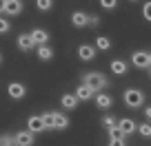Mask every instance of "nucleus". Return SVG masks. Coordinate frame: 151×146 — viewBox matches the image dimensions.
<instances>
[{
	"mask_svg": "<svg viewBox=\"0 0 151 146\" xmlns=\"http://www.w3.org/2000/svg\"><path fill=\"white\" fill-rule=\"evenodd\" d=\"M82 84H87L89 89H93L96 93H98V91H102V89L109 86V80H107L104 73H100V71H89V73L82 75Z\"/></svg>",
	"mask_w": 151,
	"mask_h": 146,
	"instance_id": "f257e3e1",
	"label": "nucleus"
},
{
	"mask_svg": "<svg viewBox=\"0 0 151 146\" xmlns=\"http://www.w3.org/2000/svg\"><path fill=\"white\" fill-rule=\"evenodd\" d=\"M124 104H127L129 108H140L142 104H145V93H142L140 89H127L122 95Z\"/></svg>",
	"mask_w": 151,
	"mask_h": 146,
	"instance_id": "f03ea898",
	"label": "nucleus"
},
{
	"mask_svg": "<svg viewBox=\"0 0 151 146\" xmlns=\"http://www.w3.org/2000/svg\"><path fill=\"white\" fill-rule=\"evenodd\" d=\"M131 64L136 66V69H149L151 66V56H149V51H133L131 53Z\"/></svg>",
	"mask_w": 151,
	"mask_h": 146,
	"instance_id": "7ed1b4c3",
	"label": "nucleus"
},
{
	"mask_svg": "<svg viewBox=\"0 0 151 146\" xmlns=\"http://www.w3.org/2000/svg\"><path fill=\"white\" fill-rule=\"evenodd\" d=\"M29 38H31L33 47H40V44H47V42H49V31H47V29H40V27H36V29H31Z\"/></svg>",
	"mask_w": 151,
	"mask_h": 146,
	"instance_id": "20e7f679",
	"label": "nucleus"
},
{
	"mask_svg": "<svg viewBox=\"0 0 151 146\" xmlns=\"http://www.w3.org/2000/svg\"><path fill=\"white\" fill-rule=\"evenodd\" d=\"M22 9H24V2H22V0H5L2 14H7V16H18V14H22Z\"/></svg>",
	"mask_w": 151,
	"mask_h": 146,
	"instance_id": "39448f33",
	"label": "nucleus"
},
{
	"mask_svg": "<svg viewBox=\"0 0 151 146\" xmlns=\"http://www.w3.org/2000/svg\"><path fill=\"white\" fill-rule=\"evenodd\" d=\"M7 95H9L11 100H22L24 95H27V89H24V84H20V82H9Z\"/></svg>",
	"mask_w": 151,
	"mask_h": 146,
	"instance_id": "423d86ee",
	"label": "nucleus"
},
{
	"mask_svg": "<svg viewBox=\"0 0 151 146\" xmlns=\"http://www.w3.org/2000/svg\"><path fill=\"white\" fill-rule=\"evenodd\" d=\"M73 95H76V100H78V102H89V100L96 95V91L89 89L87 84H82V82H80V84H78V89L73 91Z\"/></svg>",
	"mask_w": 151,
	"mask_h": 146,
	"instance_id": "0eeeda50",
	"label": "nucleus"
},
{
	"mask_svg": "<svg viewBox=\"0 0 151 146\" xmlns=\"http://www.w3.org/2000/svg\"><path fill=\"white\" fill-rule=\"evenodd\" d=\"M96 51H98V49H96L93 44H80V47H78V58H80L82 62H91V60H96Z\"/></svg>",
	"mask_w": 151,
	"mask_h": 146,
	"instance_id": "6e6552de",
	"label": "nucleus"
},
{
	"mask_svg": "<svg viewBox=\"0 0 151 146\" xmlns=\"http://www.w3.org/2000/svg\"><path fill=\"white\" fill-rule=\"evenodd\" d=\"M116 126L120 128V133H122V137H129L131 133H136V122H133L131 118H122L116 122Z\"/></svg>",
	"mask_w": 151,
	"mask_h": 146,
	"instance_id": "1a4fd4ad",
	"label": "nucleus"
},
{
	"mask_svg": "<svg viewBox=\"0 0 151 146\" xmlns=\"http://www.w3.org/2000/svg\"><path fill=\"white\" fill-rule=\"evenodd\" d=\"M14 142H16V146H33V133L18 131V133H14Z\"/></svg>",
	"mask_w": 151,
	"mask_h": 146,
	"instance_id": "9d476101",
	"label": "nucleus"
},
{
	"mask_svg": "<svg viewBox=\"0 0 151 146\" xmlns=\"http://www.w3.org/2000/svg\"><path fill=\"white\" fill-rule=\"evenodd\" d=\"M93 100H96V106L98 108H111V104H113V98L109 93H104V91H98L93 95Z\"/></svg>",
	"mask_w": 151,
	"mask_h": 146,
	"instance_id": "9b49d317",
	"label": "nucleus"
},
{
	"mask_svg": "<svg viewBox=\"0 0 151 146\" xmlns=\"http://www.w3.org/2000/svg\"><path fill=\"white\" fill-rule=\"evenodd\" d=\"M27 131L29 133H42V131H47L45 124H42V120H40V115H31V118L27 120Z\"/></svg>",
	"mask_w": 151,
	"mask_h": 146,
	"instance_id": "f8f14e48",
	"label": "nucleus"
},
{
	"mask_svg": "<svg viewBox=\"0 0 151 146\" xmlns=\"http://www.w3.org/2000/svg\"><path fill=\"white\" fill-rule=\"evenodd\" d=\"M60 104H62V108H65V111H73V108H78V100H76L73 93H65V95L60 98Z\"/></svg>",
	"mask_w": 151,
	"mask_h": 146,
	"instance_id": "ddd939ff",
	"label": "nucleus"
},
{
	"mask_svg": "<svg viewBox=\"0 0 151 146\" xmlns=\"http://www.w3.org/2000/svg\"><path fill=\"white\" fill-rule=\"evenodd\" d=\"M111 73H116V75H127L129 64L124 60H111Z\"/></svg>",
	"mask_w": 151,
	"mask_h": 146,
	"instance_id": "4468645a",
	"label": "nucleus"
},
{
	"mask_svg": "<svg viewBox=\"0 0 151 146\" xmlns=\"http://www.w3.org/2000/svg\"><path fill=\"white\" fill-rule=\"evenodd\" d=\"M16 44H18V49H20V51H24V53L33 49V42H31V38H29V33H20L18 40H16Z\"/></svg>",
	"mask_w": 151,
	"mask_h": 146,
	"instance_id": "2eb2a0df",
	"label": "nucleus"
},
{
	"mask_svg": "<svg viewBox=\"0 0 151 146\" xmlns=\"http://www.w3.org/2000/svg\"><path fill=\"white\" fill-rule=\"evenodd\" d=\"M69 126V118L65 113H53V128L56 131H65Z\"/></svg>",
	"mask_w": 151,
	"mask_h": 146,
	"instance_id": "dca6fc26",
	"label": "nucleus"
},
{
	"mask_svg": "<svg viewBox=\"0 0 151 146\" xmlns=\"http://www.w3.org/2000/svg\"><path fill=\"white\" fill-rule=\"evenodd\" d=\"M71 24L78 27V29L87 27V14L85 11H73V14H71Z\"/></svg>",
	"mask_w": 151,
	"mask_h": 146,
	"instance_id": "f3484780",
	"label": "nucleus"
},
{
	"mask_svg": "<svg viewBox=\"0 0 151 146\" xmlns=\"http://www.w3.org/2000/svg\"><path fill=\"white\" fill-rule=\"evenodd\" d=\"M36 56L40 58L42 62H49V60L53 58V49L49 47V44H40V47H38V51H36Z\"/></svg>",
	"mask_w": 151,
	"mask_h": 146,
	"instance_id": "a211bd4d",
	"label": "nucleus"
},
{
	"mask_svg": "<svg viewBox=\"0 0 151 146\" xmlns=\"http://www.w3.org/2000/svg\"><path fill=\"white\" fill-rule=\"evenodd\" d=\"M96 49H100V51H109L111 49V40L107 38V36H98L96 38V44H93Z\"/></svg>",
	"mask_w": 151,
	"mask_h": 146,
	"instance_id": "6ab92c4d",
	"label": "nucleus"
},
{
	"mask_svg": "<svg viewBox=\"0 0 151 146\" xmlns=\"http://www.w3.org/2000/svg\"><path fill=\"white\" fill-rule=\"evenodd\" d=\"M36 9L42 11V14H47V11L53 9V0H36Z\"/></svg>",
	"mask_w": 151,
	"mask_h": 146,
	"instance_id": "aec40b11",
	"label": "nucleus"
},
{
	"mask_svg": "<svg viewBox=\"0 0 151 146\" xmlns=\"http://www.w3.org/2000/svg\"><path fill=\"white\" fill-rule=\"evenodd\" d=\"M40 120H42V124H45V128H53V111H47V113H42L40 115Z\"/></svg>",
	"mask_w": 151,
	"mask_h": 146,
	"instance_id": "412c9836",
	"label": "nucleus"
},
{
	"mask_svg": "<svg viewBox=\"0 0 151 146\" xmlns=\"http://www.w3.org/2000/svg\"><path fill=\"white\" fill-rule=\"evenodd\" d=\"M136 131L140 133L142 137H149V135H151V124H149V122H145V124H136Z\"/></svg>",
	"mask_w": 151,
	"mask_h": 146,
	"instance_id": "4be33fe9",
	"label": "nucleus"
},
{
	"mask_svg": "<svg viewBox=\"0 0 151 146\" xmlns=\"http://www.w3.org/2000/svg\"><path fill=\"white\" fill-rule=\"evenodd\" d=\"M0 146H16L14 135H11V133H2V135H0Z\"/></svg>",
	"mask_w": 151,
	"mask_h": 146,
	"instance_id": "5701e85b",
	"label": "nucleus"
},
{
	"mask_svg": "<svg viewBox=\"0 0 151 146\" xmlns=\"http://www.w3.org/2000/svg\"><path fill=\"white\" fill-rule=\"evenodd\" d=\"M116 122H118V120L113 118V115H104V118H102V126L107 128V131H109V128H113V126H116Z\"/></svg>",
	"mask_w": 151,
	"mask_h": 146,
	"instance_id": "b1692460",
	"label": "nucleus"
},
{
	"mask_svg": "<svg viewBox=\"0 0 151 146\" xmlns=\"http://www.w3.org/2000/svg\"><path fill=\"white\" fill-rule=\"evenodd\" d=\"M9 31H11V22L5 16H0V33H9Z\"/></svg>",
	"mask_w": 151,
	"mask_h": 146,
	"instance_id": "393cba45",
	"label": "nucleus"
},
{
	"mask_svg": "<svg viewBox=\"0 0 151 146\" xmlns=\"http://www.w3.org/2000/svg\"><path fill=\"white\" fill-rule=\"evenodd\" d=\"M100 7H102V9H116V7H118V0H100Z\"/></svg>",
	"mask_w": 151,
	"mask_h": 146,
	"instance_id": "a878e982",
	"label": "nucleus"
},
{
	"mask_svg": "<svg viewBox=\"0 0 151 146\" xmlns=\"http://www.w3.org/2000/svg\"><path fill=\"white\" fill-rule=\"evenodd\" d=\"M100 24V18L96 14H87V27H98Z\"/></svg>",
	"mask_w": 151,
	"mask_h": 146,
	"instance_id": "bb28decb",
	"label": "nucleus"
},
{
	"mask_svg": "<svg viewBox=\"0 0 151 146\" xmlns=\"http://www.w3.org/2000/svg\"><path fill=\"white\" fill-rule=\"evenodd\" d=\"M109 137H111V140H120V137H122V133H120V128H118V126L109 128Z\"/></svg>",
	"mask_w": 151,
	"mask_h": 146,
	"instance_id": "cd10ccee",
	"label": "nucleus"
},
{
	"mask_svg": "<svg viewBox=\"0 0 151 146\" xmlns=\"http://www.w3.org/2000/svg\"><path fill=\"white\" fill-rule=\"evenodd\" d=\"M142 16H145V20H151V5L149 2H145V7H142Z\"/></svg>",
	"mask_w": 151,
	"mask_h": 146,
	"instance_id": "c85d7f7f",
	"label": "nucleus"
},
{
	"mask_svg": "<svg viewBox=\"0 0 151 146\" xmlns=\"http://www.w3.org/2000/svg\"><path fill=\"white\" fill-rule=\"evenodd\" d=\"M124 140H127V137H120V140H111V142H109V146H127V144H124Z\"/></svg>",
	"mask_w": 151,
	"mask_h": 146,
	"instance_id": "c756f323",
	"label": "nucleus"
},
{
	"mask_svg": "<svg viewBox=\"0 0 151 146\" xmlns=\"http://www.w3.org/2000/svg\"><path fill=\"white\" fill-rule=\"evenodd\" d=\"M2 7H5V0H0V14H2Z\"/></svg>",
	"mask_w": 151,
	"mask_h": 146,
	"instance_id": "7c9ffc66",
	"label": "nucleus"
},
{
	"mask_svg": "<svg viewBox=\"0 0 151 146\" xmlns=\"http://www.w3.org/2000/svg\"><path fill=\"white\" fill-rule=\"evenodd\" d=\"M0 64H2V53H0Z\"/></svg>",
	"mask_w": 151,
	"mask_h": 146,
	"instance_id": "2f4dec72",
	"label": "nucleus"
},
{
	"mask_svg": "<svg viewBox=\"0 0 151 146\" xmlns=\"http://www.w3.org/2000/svg\"><path fill=\"white\" fill-rule=\"evenodd\" d=\"M131 2H138V0H131Z\"/></svg>",
	"mask_w": 151,
	"mask_h": 146,
	"instance_id": "473e14b6",
	"label": "nucleus"
}]
</instances>
